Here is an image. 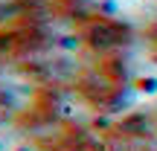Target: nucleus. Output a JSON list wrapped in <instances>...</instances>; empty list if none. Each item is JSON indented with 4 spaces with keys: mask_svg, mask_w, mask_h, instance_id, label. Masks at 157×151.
Here are the masks:
<instances>
[]
</instances>
